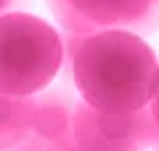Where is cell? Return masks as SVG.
I'll list each match as a JSON object with an SVG mask.
<instances>
[{
    "instance_id": "obj_8",
    "label": "cell",
    "mask_w": 159,
    "mask_h": 151,
    "mask_svg": "<svg viewBox=\"0 0 159 151\" xmlns=\"http://www.w3.org/2000/svg\"><path fill=\"white\" fill-rule=\"evenodd\" d=\"M16 3H19V0H0V16H3V13H8V8H13Z\"/></svg>"
},
{
    "instance_id": "obj_6",
    "label": "cell",
    "mask_w": 159,
    "mask_h": 151,
    "mask_svg": "<svg viewBox=\"0 0 159 151\" xmlns=\"http://www.w3.org/2000/svg\"><path fill=\"white\" fill-rule=\"evenodd\" d=\"M37 98L0 93V151L16 149L32 135Z\"/></svg>"
},
{
    "instance_id": "obj_11",
    "label": "cell",
    "mask_w": 159,
    "mask_h": 151,
    "mask_svg": "<svg viewBox=\"0 0 159 151\" xmlns=\"http://www.w3.org/2000/svg\"><path fill=\"white\" fill-rule=\"evenodd\" d=\"M151 3H157V6H159V0H151Z\"/></svg>"
},
{
    "instance_id": "obj_10",
    "label": "cell",
    "mask_w": 159,
    "mask_h": 151,
    "mask_svg": "<svg viewBox=\"0 0 159 151\" xmlns=\"http://www.w3.org/2000/svg\"><path fill=\"white\" fill-rule=\"evenodd\" d=\"M6 151H27L24 146H16V149H6Z\"/></svg>"
},
{
    "instance_id": "obj_7",
    "label": "cell",
    "mask_w": 159,
    "mask_h": 151,
    "mask_svg": "<svg viewBox=\"0 0 159 151\" xmlns=\"http://www.w3.org/2000/svg\"><path fill=\"white\" fill-rule=\"evenodd\" d=\"M148 109H151L154 119H157V125H159V85H157V93H154V98H151V103H148Z\"/></svg>"
},
{
    "instance_id": "obj_1",
    "label": "cell",
    "mask_w": 159,
    "mask_h": 151,
    "mask_svg": "<svg viewBox=\"0 0 159 151\" xmlns=\"http://www.w3.org/2000/svg\"><path fill=\"white\" fill-rule=\"evenodd\" d=\"M72 82L80 98L98 112H138L157 93L159 61L135 32H93L72 61Z\"/></svg>"
},
{
    "instance_id": "obj_5",
    "label": "cell",
    "mask_w": 159,
    "mask_h": 151,
    "mask_svg": "<svg viewBox=\"0 0 159 151\" xmlns=\"http://www.w3.org/2000/svg\"><path fill=\"white\" fill-rule=\"evenodd\" d=\"M37 98L32 135L24 140L27 151H74V112L82 98L72 82L45 88Z\"/></svg>"
},
{
    "instance_id": "obj_2",
    "label": "cell",
    "mask_w": 159,
    "mask_h": 151,
    "mask_svg": "<svg viewBox=\"0 0 159 151\" xmlns=\"http://www.w3.org/2000/svg\"><path fill=\"white\" fill-rule=\"evenodd\" d=\"M61 72V34L40 16H0V93L37 95Z\"/></svg>"
},
{
    "instance_id": "obj_4",
    "label": "cell",
    "mask_w": 159,
    "mask_h": 151,
    "mask_svg": "<svg viewBox=\"0 0 159 151\" xmlns=\"http://www.w3.org/2000/svg\"><path fill=\"white\" fill-rule=\"evenodd\" d=\"M61 29L77 32H143L159 21V6L151 0H48Z\"/></svg>"
},
{
    "instance_id": "obj_9",
    "label": "cell",
    "mask_w": 159,
    "mask_h": 151,
    "mask_svg": "<svg viewBox=\"0 0 159 151\" xmlns=\"http://www.w3.org/2000/svg\"><path fill=\"white\" fill-rule=\"evenodd\" d=\"M151 151H159V135H157V140H154V146H151Z\"/></svg>"
},
{
    "instance_id": "obj_12",
    "label": "cell",
    "mask_w": 159,
    "mask_h": 151,
    "mask_svg": "<svg viewBox=\"0 0 159 151\" xmlns=\"http://www.w3.org/2000/svg\"><path fill=\"white\" fill-rule=\"evenodd\" d=\"M74 151H80V149H74Z\"/></svg>"
},
{
    "instance_id": "obj_3",
    "label": "cell",
    "mask_w": 159,
    "mask_h": 151,
    "mask_svg": "<svg viewBox=\"0 0 159 151\" xmlns=\"http://www.w3.org/2000/svg\"><path fill=\"white\" fill-rule=\"evenodd\" d=\"M159 135L151 109L127 114H109L77 103L74 112V143L80 151H148Z\"/></svg>"
}]
</instances>
